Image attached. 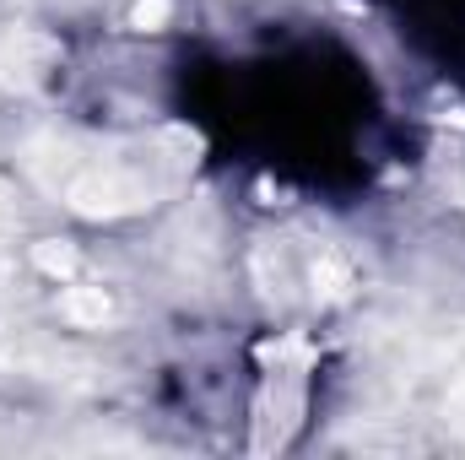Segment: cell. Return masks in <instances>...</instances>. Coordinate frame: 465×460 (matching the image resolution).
Wrapping results in <instances>:
<instances>
[{"label": "cell", "instance_id": "obj_1", "mask_svg": "<svg viewBox=\"0 0 465 460\" xmlns=\"http://www.w3.org/2000/svg\"><path fill=\"white\" fill-rule=\"evenodd\" d=\"M54 55H60V49H54L49 38L27 33V27L0 33V87H11V93H33V87L49 76Z\"/></svg>", "mask_w": 465, "mask_h": 460}, {"label": "cell", "instance_id": "obj_2", "mask_svg": "<svg viewBox=\"0 0 465 460\" xmlns=\"http://www.w3.org/2000/svg\"><path fill=\"white\" fill-rule=\"evenodd\" d=\"M109 315H114V298L104 287H65L60 293V320L76 331H98V325H109Z\"/></svg>", "mask_w": 465, "mask_h": 460}, {"label": "cell", "instance_id": "obj_3", "mask_svg": "<svg viewBox=\"0 0 465 460\" xmlns=\"http://www.w3.org/2000/svg\"><path fill=\"white\" fill-rule=\"evenodd\" d=\"M33 265L44 271V276H76V265H82V255L71 249V244H60V238H44V244H33Z\"/></svg>", "mask_w": 465, "mask_h": 460}, {"label": "cell", "instance_id": "obj_4", "mask_svg": "<svg viewBox=\"0 0 465 460\" xmlns=\"http://www.w3.org/2000/svg\"><path fill=\"white\" fill-rule=\"evenodd\" d=\"M314 282L325 287V298H347V287H351V265L336 255V249H325L320 260H314Z\"/></svg>", "mask_w": 465, "mask_h": 460}, {"label": "cell", "instance_id": "obj_5", "mask_svg": "<svg viewBox=\"0 0 465 460\" xmlns=\"http://www.w3.org/2000/svg\"><path fill=\"white\" fill-rule=\"evenodd\" d=\"M168 16H173V5H168V0H135V11H130V22H135L141 33L168 27Z\"/></svg>", "mask_w": 465, "mask_h": 460}]
</instances>
